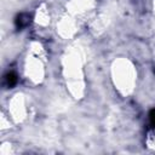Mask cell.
<instances>
[{
  "mask_svg": "<svg viewBox=\"0 0 155 155\" xmlns=\"http://www.w3.org/2000/svg\"><path fill=\"white\" fill-rule=\"evenodd\" d=\"M145 143L148 148L155 150V126H151L148 130L147 136H145Z\"/></svg>",
  "mask_w": 155,
  "mask_h": 155,
  "instance_id": "obj_1",
  "label": "cell"
},
{
  "mask_svg": "<svg viewBox=\"0 0 155 155\" xmlns=\"http://www.w3.org/2000/svg\"><path fill=\"white\" fill-rule=\"evenodd\" d=\"M30 23V16L28 13H21L16 19V25L18 28H24Z\"/></svg>",
  "mask_w": 155,
  "mask_h": 155,
  "instance_id": "obj_2",
  "label": "cell"
},
{
  "mask_svg": "<svg viewBox=\"0 0 155 155\" xmlns=\"http://www.w3.org/2000/svg\"><path fill=\"white\" fill-rule=\"evenodd\" d=\"M17 81H18V78H17V75L15 74V73H8L5 78H4V82L6 84V86L7 87H12V86H15L16 84H17Z\"/></svg>",
  "mask_w": 155,
  "mask_h": 155,
  "instance_id": "obj_3",
  "label": "cell"
}]
</instances>
